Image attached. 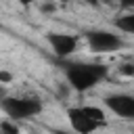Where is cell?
I'll list each match as a JSON object with an SVG mask.
<instances>
[{"instance_id":"9c48e42d","label":"cell","mask_w":134,"mask_h":134,"mask_svg":"<svg viewBox=\"0 0 134 134\" xmlns=\"http://www.w3.org/2000/svg\"><path fill=\"white\" fill-rule=\"evenodd\" d=\"M119 71H121L124 75H134V65L126 63V65H121V67H119Z\"/></svg>"},{"instance_id":"30bf717a","label":"cell","mask_w":134,"mask_h":134,"mask_svg":"<svg viewBox=\"0 0 134 134\" xmlns=\"http://www.w3.org/2000/svg\"><path fill=\"white\" fill-rule=\"evenodd\" d=\"M0 80H2V82H8V80H10V73H8V71H0Z\"/></svg>"},{"instance_id":"8fae6325","label":"cell","mask_w":134,"mask_h":134,"mask_svg":"<svg viewBox=\"0 0 134 134\" xmlns=\"http://www.w3.org/2000/svg\"><path fill=\"white\" fill-rule=\"evenodd\" d=\"M42 10H44V13H52V10H54V4H44Z\"/></svg>"},{"instance_id":"5b68a950","label":"cell","mask_w":134,"mask_h":134,"mask_svg":"<svg viewBox=\"0 0 134 134\" xmlns=\"http://www.w3.org/2000/svg\"><path fill=\"white\" fill-rule=\"evenodd\" d=\"M105 105L117 115V117H124V119H134V96L132 94H109L105 96Z\"/></svg>"},{"instance_id":"52a82bcc","label":"cell","mask_w":134,"mask_h":134,"mask_svg":"<svg viewBox=\"0 0 134 134\" xmlns=\"http://www.w3.org/2000/svg\"><path fill=\"white\" fill-rule=\"evenodd\" d=\"M115 27L126 34H134V13H126L115 19Z\"/></svg>"},{"instance_id":"8992f818","label":"cell","mask_w":134,"mask_h":134,"mask_svg":"<svg viewBox=\"0 0 134 134\" xmlns=\"http://www.w3.org/2000/svg\"><path fill=\"white\" fill-rule=\"evenodd\" d=\"M48 44L52 52L59 59H67L75 48H77V38L71 34H61V31H50L48 34Z\"/></svg>"},{"instance_id":"ba28073f","label":"cell","mask_w":134,"mask_h":134,"mask_svg":"<svg viewBox=\"0 0 134 134\" xmlns=\"http://www.w3.org/2000/svg\"><path fill=\"white\" fill-rule=\"evenodd\" d=\"M0 130H2V134H19V128H17V124H13L10 119H2V124H0Z\"/></svg>"},{"instance_id":"277c9868","label":"cell","mask_w":134,"mask_h":134,"mask_svg":"<svg viewBox=\"0 0 134 134\" xmlns=\"http://www.w3.org/2000/svg\"><path fill=\"white\" fill-rule=\"evenodd\" d=\"M84 36H86V42L92 52L100 54V52H113V50L121 48V38L117 34L107 31V29H90Z\"/></svg>"},{"instance_id":"7c38bea8","label":"cell","mask_w":134,"mask_h":134,"mask_svg":"<svg viewBox=\"0 0 134 134\" xmlns=\"http://www.w3.org/2000/svg\"><path fill=\"white\" fill-rule=\"evenodd\" d=\"M50 134H71V132H65V130H52Z\"/></svg>"},{"instance_id":"6da1fadb","label":"cell","mask_w":134,"mask_h":134,"mask_svg":"<svg viewBox=\"0 0 134 134\" xmlns=\"http://www.w3.org/2000/svg\"><path fill=\"white\" fill-rule=\"evenodd\" d=\"M65 75L73 90L86 92L107 75V67L100 63H67Z\"/></svg>"},{"instance_id":"7a4b0ae2","label":"cell","mask_w":134,"mask_h":134,"mask_svg":"<svg viewBox=\"0 0 134 134\" xmlns=\"http://www.w3.org/2000/svg\"><path fill=\"white\" fill-rule=\"evenodd\" d=\"M67 117H69V124H71V128H73L75 134H90V132H94L100 124H105V113H103V109L90 107V105L67 109Z\"/></svg>"},{"instance_id":"3957f363","label":"cell","mask_w":134,"mask_h":134,"mask_svg":"<svg viewBox=\"0 0 134 134\" xmlns=\"http://www.w3.org/2000/svg\"><path fill=\"white\" fill-rule=\"evenodd\" d=\"M2 111L10 119H29L42 111V100L36 96H19V98H2Z\"/></svg>"}]
</instances>
